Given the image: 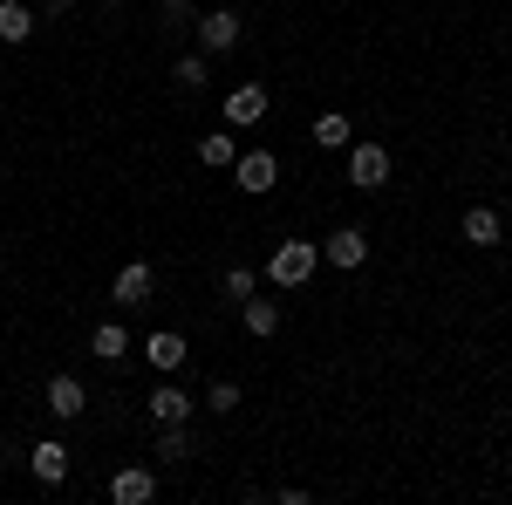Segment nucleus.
<instances>
[{
  "instance_id": "nucleus-1",
  "label": "nucleus",
  "mask_w": 512,
  "mask_h": 505,
  "mask_svg": "<svg viewBox=\"0 0 512 505\" xmlns=\"http://www.w3.org/2000/svg\"><path fill=\"white\" fill-rule=\"evenodd\" d=\"M315 267H321V246H315V239H280L274 260H267V280H274V287H308Z\"/></svg>"
},
{
  "instance_id": "nucleus-2",
  "label": "nucleus",
  "mask_w": 512,
  "mask_h": 505,
  "mask_svg": "<svg viewBox=\"0 0 512 505\" xmlns=\"http://www.w3.org/2000/svg\"><path fill=\"white\" fill-rule=\"evenodd\" d=\"M233 185H239L246 198H267V192L280 185V157H274V151H239V157H233Z\"/></svg>"
},
{
  "instance_id": "nucleus-3",
  "label": "nucleus",
  "mask_w": 512,
  "mask_h": 505,
  "mask_svg": "<svg viewBox=\"0 0 512 505\" xmlns=\"http://www.w3.org/2000/svg\"><path fill=\"white\" fill-rule=\"evenodd\" d=\"M349 185L355 192H383L390 185V151L383 144H349Z\"/></svg>"
},
{
  "instance_id": "nucleus-4",
  "label": "nucleus",
  "mask_w": 512,
  "mask_h": 505,
  "mask_svg": "<svg viewBox=\"0 0 512 505\" xmlns=\"http://www.w3.org/2000/svg\"><path fill=\"white\" fill-rule=\"evenodd\" d=\"M144 362H151L158 376H178V369L192 362V342H185L178 328H151V335H144Z\"/></svg>"
},
{
  "instance_id": "nucleus-5",
  "label": "nucleus",
  "mask_w": 512,
  "mask_h": 505,
  "mask_svg": "<svg viewBox=\"0 0 512 505\" xmlns=\"http://www.w3.org/2000/svg\"><path fill=\"white\" fill-rule=\"evenodd\" d=\"M192 35H198L205 55H226V48L239 41V14H233V7H212V14H198V21H192Z\"/></svg>"
},
{
  "instance_id": "nucleus-6",
  "label": "nucleus",
  "mask_w": 512,
  "mask_h": 505,
  "mask_svg": "<svg viewBox=\"0 0 512 505\" xmlns=\"http://www.w3.org/2000/svg\"><path fill=\"white\" fill-rule=\"evenodd\" d=\"M110 499H117V505H151V499H158V471H151V465L110 471Z\"/></svg>"
},
{
  "instance_id": "nucleus-7",
  "label": "nucleus",
  "mask_w": 512,
  "mask_h": 505,
  "mask_svg": "<svg viewBox=\"0 0 512 505\" xmlns=\"http://www.w3.org/2000/svg\"><path fill=\"white\" fill-rule=\"evenodd\" d=\"M321 260H328V267H342V273H355L362 260H369V233H362V226L328 233V239H321Z\"/></svg>"
},
{
  "instance_id": "nucleus-8",
  "label": "nucleus",
  "mask_w": 512,
  "mask_h": 505,
  "mask_svg": "<svg viewBox=\"0 0 512 505\" xmlns=\"http://www.w3.org/2000/svg\"><path fill=\"white\" fill-rule=\"evenodd\" d=\"M192 403H198V396H185V389L171 383V376H158V389L144 396V410H151L158 424H192Z\"/></svg>"
},
{
  "instance_id": "nucleus-9",
  "label": "nucleus",
  "mask_w": 512,
  "mask_h": 505,
  "mask_svg": "<svg viewBox=\"0 0 512 505\" xmlns=\"http://www.w3.org/2000/svg\"><path fill=\"white\" fill-rule=\"evenodd\" d=\"M48 410H55V424H69V417L89 410V389H82L69 369H55V376H48Z\"/></svg>"
},
{
  "instance_id": "nucleus-10",
  "label": "nucleus",
  "mask_w": 512,
  "mask_h": 505,
  "mask_svg": "<svg viewBox=\"0 0 512 505\" xmlns=\"http://www.w3.org/2000/svg\"><path fill=\"white\" fill-rule=\"evenodd\" d=\"M110 294H117V308H144V301L158 294V273L144 267V260H130V267L117 273V287H110Z\"/></svg>"
},
{
  "instance_id": "nucleus-11",
  "label": "nucleus",
  "mask_w": 512,
  "mask_h": 505,
  "mask_svg": "<svg viewBox=\"0 0 512 505\" xmlns=\"http://www.w3.org/2000/svg\"><path fill=\"white\" fill-rule=\"evenodd\" d=\"M260 117H267V89H260V82H239L233 96H226V123H233V130H253Z\"/></svg>"
},
{
  "instance_id": "nucleus-12",
  "label": "nucleus",
  "mask_w": 512,
  "mask_h": 505,
  "mask_svg": "<svg viewBox=\"0 0 512 505\" xmlns=\"http://www.w3.org/2000/svg\"><path fill=\"white\" fill-rule=\"evenodd\" d=\"M28 471H35L41 485H62V478H69V444H62V437H41L35 451H28Z\"/></svg>"
},
{
  "instance_id": "nucleus-13",
  "label": "nucleus",
  "mask_w": 512,
  "mask_h": 505,
  "mask_svg": "<svg viewBox=\"0 0 512 505\" xmlns=\"http://www.w3.org/2000/svg\"><path fill=\"white\" fill-rule=\"evenodd\" d=\"M239 321H246V335H253V342H267V335L280 328V301H267V294H246V301H239Z\"/></svg>"
},
{
  "instance_id": "nucleus-14",
  "label": "nucleus",
  "mask_w": 512,
  "mask_h": 505,
  "mask_svg": "<svg viewBox=\"0 0 512 505\" xmlns=\"http://www.w3.org/2000/svg\"><path fill=\"white\" fill-rule=\"evenodd\" d=\"M308 137H315L321 151H349V144H355V123L342 117V110H321V117L308 123Z\"/></svg>"
},
{
  "instance_id": "nucleus-15",
  "label": "nucleus",
  "mask_w": 512,
  "mask_h": 505,
  "mask_svg": "<svg viewBox=\"0 0 512 505\" xmlns=\"http://www.w3.org/2000/svg\"><path fill=\"white\" fill-rule=\"evenodd\" d=\"M89 355H96L103 369H117L123 355H130V328H123V321H103V328L89 335Z\"/></svg>"
},
{
  "instance_id": "nucleus-16",
  "label": "nucleus",
  "mask_w": 512,
  "mask_h": 505,
  "mask_svg": "<svg viewBox=\"0 0 512 505\" xmlns=\"http://www.w3.org/2000/svg\"><path fill=\"white\" fill-rule=\"evenodd\" d=\"M499 239H506V219L492 205H472L465 212V246H499Z\"/></svg>"
},
{
  "instance_id": "nucleus-17",
  "label": "nucleus",
  "mask_w": 512,
  "mask_h": 505,
  "mask_svg": "<svg viewBox=\"0 0 512 505\" xmlns=\"http://www.w3.org/2000/svg\"><path fill=\"white\" fill-rule=\"evenodd\" d=\"M233 157H239L233 130H205V137H198V164H212V171H233Z\"/></svg>"
},
{
  "instance_id": "nucleus-18",
  "label": "nucleus",
  "mask_w": 512,
  "mask_h": 505,
  "mask_svg": "<svg viewBox=\"0 0 512 505\" xmlns=\"http://www.w3.org/2000/svg\"><path fill=\"white\" fill-rule=\"evenodd\" d=\"M35 35V7L28 0H0V41H28Z\"/></svg>"
},
{
  "instance_id": "nucleus-19",
  "label": "nucleus",
  "mask_w": 512,
  "mask_h": 505,
  "mask_svg": "<svg viewBox=\"0 0 512 505\" xmlns=\"http://www.w3.org/2000/svg\"><path fill=\"white\" fill-rule=\"evenodd\" d=\"M158 458L164 465H185L192 458V424H158Z\"/></svg>"
},
{
  "instance_id": "nucleus-20",
  "label": "nucleus",
  "mask_w": 512,
  "mask_h": 505,
  "mask_svg": "<svg viewBox=\"0 0 512 505\" xmlns=\"http://www.w3.org/2000/svg\"><path fill=\"white\" fill-rule=\"evenodd\" d=\"M171 76H178V89H205V82H212V55H205V48L178 55V62H171Z\"/></svg>"
},
{
  "instance_id": "nucleus-21",
  "label": "nucleus",
  "mask_w": 512,
  "mask_h": 505,
  "mask_svg": "<svg viewBox=\"0 0 512 505\" xmlns=\"http://www.w3.org/2000/svg\"><path fill=\"white\" fill-rule=\"evenodd\" d=\"M198 403H212V410L226 417V410H239V383H233V376H212V389H205Z\"/></svg>"
},
{
  "instance_id": "nucleus-22",
  "label": "nucleus",
  "mask_w": 512,
  "mask_h": 505,
  "mask_svg": "<svg viewBox=\"0 0 512 505\" xmlns=\"http://www.w3.org/2000/svg\"><path fill=\"white\" fill-rule=\"evenodd\" d=\"M219 287H226V301H246V294L260 287V273H253V267H226V280H219Z\"/></svg>"
},
{
  "instance_id": "nucleus-23",
  "label": "nucleus",
  "mask_w": 512,
  "mask_h": 505,
  "mask_svg": "<svg viewBox=\"0 0 512 505\" xmlns=\"http://www.w3.org/2000/svg\"><path fill=\"white\" fill-rule=\"evenodd\" d=\"M198 14H192V0H164V28H192Z\"/></svg>"
},
{
  "instance_id": "nucleus-24",
  "label": "nucleus",
  "mask_w": 512,
  "mask_h": 505,
  "mask_svg": "<svg viewBox=\"0 0 512 505\" xmlns=\"http://www.w3.org/2000/svg\"><path fill=\"white\" fill-rule=\"evenodd\" d=\"M41 7H48L55 21H62V14H76V0H41Z\"/></svg>"
},
{
  "instance_id": "nucleus-25",
  "label": "nucleus",
  "mask_w": 512,
  "mask_h": 505,
  "mask_svg": "<svg viewBox=\"0 0 512 505\" xmlns=\"http://www.w3.org/2000/svg\"><path fill=\"white\" fill-rule=\"evenodd\" d=\"M0 273H7V253H0Z\"/></svg>"
}]
</instances>
